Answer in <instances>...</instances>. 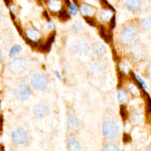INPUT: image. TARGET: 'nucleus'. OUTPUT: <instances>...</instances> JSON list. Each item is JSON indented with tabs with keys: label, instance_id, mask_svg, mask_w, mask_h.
<instances>
[{
	"label": "nucleus",
	"instance_id": "1",
	"mask_svg": "<svg viewBox=\"0 0 151 151\" xmlns=\"http://www.w3.org/2000/svg\"><path fill=\"white\" fill-rule=\"evenodd\" d=\"M102 134L107 142L114 143L120 137V126L115 118L107 117L102 125Z\"/></svg>",
	"mask_w": 151,
	"mask_h": 151
},
{
	"label": "nucleus",
	"instance_id": "2",
	"mask_svg": "<svg viewBox=\"0 0 151 151\" xmlns=\"http://www.w3.org/2000/svg\"><path fill=\"white\" fill-rule=\"evenodd\" d=\"M121 45L130 47L138 40V26L135 23L130 22L123 26L118 35Z\"/></svg>",
	"mask_w": 151,
	"mask_h": 151
},
{
	"label": "nucleus",
	"instance_id": "3",
	"mask_svg": "<svg viewBox=\"0 0 151 151\" xmlns=\"http://www.w3.org/2000/svg\"><path fill=\"white\" fill-rule=\"evenodd\" d=\"M30 60L26 58H16L12 60L9 64V70L11 73L18 77L26 75L30 70Z\"/></svg>",
	"mask_w": 151,
	"mask_h": 151
},
{
	"label": "nucleus",
	"instance_id": "4",
	"mask_svg": "<svg viewBox=\"0 0 151 151\" xmlns=\"http://www.w3.org/2000/svg\"><path fill=\"white\" fill-rule=\"evenodd\" d=\"M30 87L36 91H45L48 87V79L45 73L36 72L30 78Z\"/></svg>",
	"mask_w": 151,
	"mask_h": 151
},
{
	"label": "nucleus",
	"instance_id": "5",
	"mask_svg": "<svg viewBox=\"0 0 151 151\" xmlns=\"http://www.w3.org/2000/svg\"><path fill=\"white\" fill-rule=\"evenodd\" d=\"M73 52L78 57H87L90 52V45L88 43V40L83 36H80L74 41L73 45Z\"/></svg>",
	"mask_w": 151,
	"mask_h": 151
},
{
	"label": "nucleus",
	"instance_id": "6",
	"mask_svg": "<svg viewBox=\"0 0 151 151\" xmlns=\"http://www.w3.org/2000/svg\"><path fill=\"white\" fill-rule=\"evenodd\" d=\"M11 140L16 145H24L28 142L29 135L23 127H15L11 131Z\"/></svg>",
	"mask_w": 151,
	"mask_h": 151
},
{
	"label": "nucleus",
	"instance_id": "7",
	"mask_svg": "<svg viewBox=\"0 0 151 151\" xmlns=\"http://www.w3.org/2000/svg\"><path fill=\"white\" fill-rule=\"evenodd\" d=\"M13 95L18 101L25 102L31 96V88L26 84H19L14 88Z\"/></svg>",
	"mask_w": 151,
	"mask_h": 151
},
{
	"label": "nucleus",
	"instance_id": "8",
	"mask_svg": "<svg viewBox=\"0 0 151 151\" xmlns=\"http://www.w3.org/2000/svg\"><path fill=\"white\" fill-rule=\"evenodd\" d=\"M68 131L70 134H75L80 128V120L74 110H69L67 113Z\"/></svg>",
	"mask_w": 151,
	"mask_h": 151
},
{
	"label": "nucleus",
	"instance_id": "9",
	"mask_svg": "<svg viewBox=\"0 0 151 151\" xmlns=\"http://www.w3.org/2000/svg\"><path fill=\"white\" fill-rule=\"evenodd\" d=\"M106 52H107L106 45L102 41H96V42H94L90 47L89 53H91L92 57H94L95 58H101L106 55Z\"/></svg>",
	"mask_w": 151,
	"mask_h": 151
},
{
	"label": "nucleus",
	"instance_id": "10",
	"mask_svg": "<svg viewBox=\"0 0 151 151\" xmlns=\"http://www.w3.org/2000/svg\"><path fill=\"white\" fill-rule=\"evenodd\" d=\"M78 9H79V12L85 18L94 17L95 14L97 13L96 7L91 5V4H89V3H86V2H81V3L78 5Z\"/></svg>",
	"mask_w": 151,
	"mask_h": 151
},
{
	"label": "nucleus",
	"instance_id": "11",
	"mask_svg": "<svg viewBox=\"0 0 151 151\" xmlns=\"http://www.w3.org/2000/svg\"><path fill=\"white\" fill-rule=\"evenodd\" d=\"M24 35L26 38L31 41V42H38L41 38V33L37 28L33 27V26H28L24 30Z\"/></svg>",
	"mask_w": 151,
	"mask_h": 151
},
{
	"label": "nucleus",
	"instance_id": "12",
	"mask_svg": "<svg viewBox=\"0 0 151 151\" xmlns=\"http://www.w3.org/2000/svg\"><path fill=\"white\" fill-rule=\"evenodd\" d=\"M48 112H50V108L45 103H38L33 108V115L38 119L45 118V116H47Z\"/></svg>",
	"mask_w": 151,
	"mask_h": 151
},
{
	"label": "nucleus",
	"instance_id": "13",
	"mask_svg": "<svg viewBox=\"0 0 151 151\" xmlns=\"http://www.w3.org/2000/svg\"><path fill=\"white\" fill-rule=\"evenodd\" d=\"M125 6L129 11L136 13V12H139L142 9L143 3L142 0H126Z\"/></svg>",
	"mask_w": 151,
	"mask_h": 151
},
{
	"label": "nucleus",
	"instance_id": "14",
	"mask_svg": "<svg viewBox=\"0 0 151 151\" xmlns=\"http://www.w3.org/2000/svg\"><path fill=\"white\" fill-rule=\"evenodd\" d=\"M47 9L52 13H58L62 9H64L63 0H47Z\"/></svg>",
	"mask_w": 151,
	"mask_h": 151
},
{
	"label": "nucleus",
	"instance_id": "15",
	"mask_svg": "<svg viewBox=\"0 0 151 151\" xmlns=\"http://www.w3.org/2000/svg\"><path fill=\"white\" fill-rule=\"evenodd\" d=\"M132 48H131V55H132V57L134 58H141L142 57H144L145 55V50L144 47H143L142 45H140V43H138L137 41H136L134 45H131Z\"/></svg>",
	"mask_w": 151,
	"mask_h": 151
},
{
	"label": "nucleus",
	"instance_id": "16",
	"mask_svg": "<svg viewBox=\"0 0 151 151\" xmlns=\"http://www.w3.org/2000/svg\"><path fill=\"white\" fill-rule=\"evenodd\" d=\"M67 148L68 151H82L81 143H80V141L75 136H70V137L68 138Z\"/></svg>",
	"mask_w": 151,
	"mask_h": 151
},
{
	"label": "nucleus",
	"instance_id": "17",
	"mask_svg": "<svg viewBox=\"0 0 151 151\" xmlns=\"http://www.w3.org/2000/svg\"><path fill=\"white\" fill-rule=\"evenodd\" d=\"M105 72V65L100 60H96L93 64L90 65V73L94 76H99L103 75Z\"/></svg>",
	"mask_w": 151,
	"mask_h": 151
},
{
	"label": "nucleus",
	"instance_id": "18",
	"mask_svg": "<svg viewBox=\"0 0 151 151\" xmlns=\"http://www.w3.org/2000/svg\"><path fill=\"white\" fill-rule=\"evenodd\" d=\"M114 16V10L110 8H103L100 10V18L103 22H110L112 17Z\"/></svg>",
	"mask_w": 151,
	"mask_h": 151
},
{
	"label": "nucleus",
	"instance_id": "19",
	"mask_svg": "<svg viewBox=\"0 0 151 151\" xmlns=\"http://www.w3.org/2000/svg\"><path fill=\"white\" fill-rule=\"evenodd\" d=\"M117 97H118L119 103L122 104V105H125L129 99L128 92L126 91L124 88H120V89L118 90V93H117Z\"/></svg>",
	"mask_w": 151,
	"mask_h": 151
},
{
	"label": "nucleus",
	"instance_id": "20",
	"mask_svg": "<svg viewBox=\"0 0 151 151\" xmlns=\"http://www.w3.org/2000/svg\"><path fill=\"white\" fill-rule=\"evenodd\" d=\"M101 151H120V150H119V147L115 144V143L107 142L103 145Z\"/></svg>",
	"mask_w": 151,
	"mask_h": 151
},
{
	"label": "nucleus",
	"instance_id": "21",
	"mask_svg": "<svg viewBox=\"0 0 151 151\" xmlns=\"http://www.w3.org/2000/svg\"><path fill=\"white\" fill-rule=\"evenodd\" d=\"M21 50H22V48H21L19 45H13L10 47V50H9V57L10 58L16 57V55H18L21 52Z\"/></svg>",
	"mask_w": 151,
	"mask_h": 151
},
{
	"label": "nucleus",
	"instance_id": "22",
	"mask_svg": "<svg viewBox=\"0 0 151 151\" xmlns=\"http://www.w3.org/2000/svg\"><path fill=\"white\" fill-rule=\"evenodd\" d=\"M127 88H128L129 92H130V94L132 95V96H138V95L140 94L139 88L136 86L135 84H133V83H129Z\"/></svg>",
	"mask_w": 151,
	"mask_h": 151
},
{
	"label": "nucleus",
	"instance_id": "23",
	"mask_svg": "<svg viewBox=\"0 0 151 151\" xmlns=\"http://www.w3.org/2000/svg\"><path fill=\"white\" fill-rule=\"evenodd\" d=\"M150 24H151V21H150V17L148 16V17H144L142 18L141 20L139 21V26L141 28L143 29H149L150 28Z\"/></svg>",
	"mask_w": 151,
	"mask_h": 151
},
{
	"label": "nucleus",
	"instance_id": "24",
	"mask_svg": "<svg viewBox=\"0 0 151 151\" xmlns=\"http://www.w3.org/2000/svg\"><path fill=\"white\" fill-rule=\"evenodd\" d=\"M79 12V9H78V5L76 2H72L69 5V14L70 16H76Z\"/></svg>",
	"mask_w": 151,
	"mask_h": 151
},
{
	"label": "nucleus",
	"instance_id": "25",
	"mask_svg": "<svg viewBox=\"0 0 151 151\" xmlns=\"http://www.w3.org/2000/svg\"><path fill=\"white\" fill-rule=\"evenodd\" d=\"M133 77H134V79H135L136 81H137L138 84H139V86H140L141 88H143V90H146V89H147V85H146V82L142 79V78L140 77L139 75L133 74Z\"/></svg>",
	"mask_w": 151,
	"mask_h": 151
},
{
	"label": "nucleus",
	"instance_id": "26",
	"mask_svg": "<svg viewBox=\"0 0 151 151\" xmlns=\"http://www.w3.org/2000/svg\"><path fill=\"white\" fill-rule=\"evenodd\" d=\"M72 29L75 32H81L83 30V23L81 21H75L72 23Z\"/></svg>",
	"mask_w": 151,
	"mask_h": 151
},
{
	"label": "nucleus",
	"instance_id": "27",
	"mask_svg": "<svg viewBox=\"0 0 151 151\" xmlns=\"http://www.w3.org/2000/svg\"><path fill=\"white\" fill-rule=\"evenodd\" d=\"M132 119H133V121L135 123H139L142 121V119H143V116H142V113H140L139 111H135V112H133V114H132Z\"/></svg>",
	"mask_w": 151,
	"mask_h": 151
},
{
	"label": "nucleus",
	"instance_id": "28",
	"mask_svg": "<svg viewBox=\"0 0 151 151\" xmlns=\"http://www.w3.org/2000/svg\"><path fill=\"white\" fill-rule=\"evenodd\" d=\"M58 15H60V18L63 19V20H68L70 17L69 12H67L65 9H62V10L58 12Z\"/></svg>",
	"mask_w": 151,
	"mask_h": 151
},
{
	"label": "nucleus",
	"instance_id": "29",
	"mask_svg": "<svg viewBox=\"0 0 151 151\" xmlns=\"http://www.w3.org/2000/svg\"><path fill=\"white\" fill-rule=\"evenodd\" d=\"M120 113H121V116H122V118L124 119V120H126V119H127L128 114H127V111H126V107L124 106V105H122V106H121Z\"/></svg>",
	"mask_w": 151,
	"mask_h": 151
},
{
	"label": "nucleus",
	"instance_id": "30",
	"mask_svg": "<svg viewBox=\"0 0 151 151\" xmlns=\"http://www.w3.org/2000/svg\"><path fill=\"white\" fill-rule=\"evenodd\" d=\"M55 23H53V21L50 20L47 22V29L48 31H50V32H52V30H55Z\"/></svg>",
	"mask_w": 151,
	"mask_h": 151
},
{
	"label": "nucleus",
	"instance_id": "31",
	"mask_svg": "<svg viewBox=\"0 0 151 151\" xmlns=\"http://www.w3.org/2000/svg\"><path fill=\"white\" fill-rule=\"evenodd\" d=\"M128 140H131V137L127 134H124L123 135V141H125V142H127Z\"/></svg>",
	"mask_w": 151,
	"mask_h": 151
},
{
	"label": "nucleus",
	"instance_id": "32",
	"mask_svg": "<svg viewBox=\"0 0 151 151\" xmlns=\"http://www.w3.org/2000/svg\"><path fill=\"white\" fill-rule=\"evenodd\" d=\"M55 76H57L58 79H60V80H62V79H63V78H62V75H60V72H55Z\"/></svg>",
	"mask_w": 151,
	"mask_h": 151
},
{
	"label": "nucleus",
	"instance_id": "33",
	"mask_svg": "<svg viewBox=\"0 0 151 151\" xmlns=\"http://www.w3.org/2000/svg\"><path fill=\"white\" fill-rule=\"evenodd\" d=\"M2 21H3V13H2V11L0 10V24H1Z\"/></svg>",
	"mask_w": 151,
	"mask_h": 151
},
{
	"label": "nucleus",
	"instance_id": "34",
	"mask_svg": "<svg viewBox=\"0 0 151 151\" xmlns=\"http://www.w3.org/2000/svg\"><path fill=\"white\" fill-rule=\"evenodd\" d=\"M146 151H151V146L150 145L147 146V148H146Z\"/></svg>",
	"mask_w": 151,
	"mask_h": 151
},
{
	"label": "nucleus",
	"instance_id": "35",
	"mask_svg": "<svg viewBox=\"0 0 151 151\" xmlns=\"http://www.w3.org/2000/svg\"><path fill=\"white\" fill-rule=\"evenodd\" d=\"M1 55H2V53H1V50H0V58H1Z\"/></svg>",
	"mask_w": 151,
	"mask_h": 151
}]
</instances>
